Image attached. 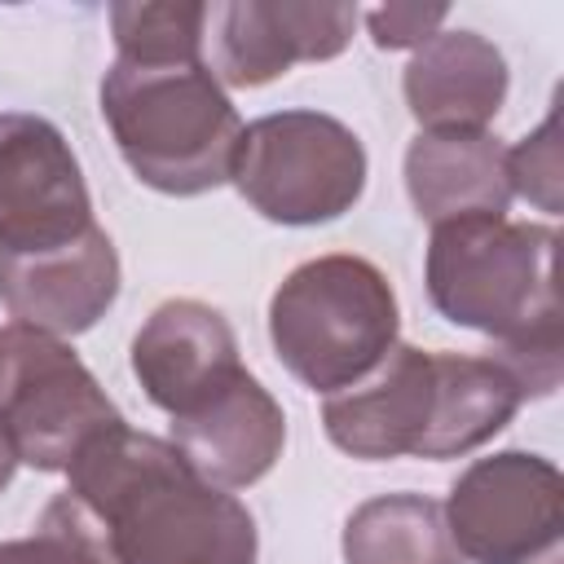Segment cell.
Here are the masks:
<instances>
[{
	"label": "cell",
	"instance_id": "obj_9",
	"mask_svg": "<svg viewBox=\"0 0 564 564\" xmlns=\"http://www.w3.org/2000/svg\"><path fill=\"white\" fill-rule=\"evenodd\" d=\"M357 4L225 0L207 4L203 62L220 88H260L295 62H330L348 48Z\"/></svg>",
	"mask_w": 564,
	"mask_h": 564
},
{
	"label": "cell",
	"instance_id": "obj_14",
	"mask_svg": "<svg viewBox=\"0 0 564 564\" xmlns=\"http://www.w3.org/2000/svg\"><path fill=\"white\" fill-rule=\"evenodd\" d=\"M507 57L480 31H436L401 75L419 132H485L507 101Z\"/></svg>",
	"mask_w": 564,
	"mask_h": 564
},
{
	"label": "cell",
	"instance_id": "obj_8",
	"mask_svg": "<svg viewBox=\"0 0 564 564\" xmlns=\"http://www.w3.org/2000/svg\"><path fill=\"white\" fill-rule=\"evenodd\" d=\"M93 198L57 123L26 110L0 115V256L31 260L93 234Z\"/></svg>",
	"mask_w": 564,
	"mask_h": 564
},
{
	"label": "cell",
	"instance_id": "obj_5",
	"mask_svg": "<svg viewBox=\"0 0 564 564\" xmlns=\"http://www.w3.org/2000/svg\"><path fill=\"white\" fill-rule=\"evenodd\" d=\"M229 181L273 225H326L366 189L361 137L322 110H278L242 128Z\"/></svg>",
	"mask_w": 564,
	"mask_h": 564
},
{
	"label": "cell",
	"instance_id": "obj_15",
	"mask_svg": "<svg viewBox=\"0 0 564 564\" xmlns=\"http://www.w3.org/2000/svg\"><path fill=\"white\" fill-rule=\"evenodd\" d=\"M405 194L427 225L458 216H507V145L485 132H419L405 150Z\"/></svg>",
	"mask_w": 564,
	"mask_h": 564
},
{
	"label": "cell",
	"instance_id": "obj_19",
	"mask_svg": "<svg viewBox=\"0 0 564 564\" xmlns=\"http://www.w3.org/2000/svg\"><path fill=\"white\" fill-rule=\"evenodd\" d=\"M0 564H110V555L101 551V542L93 538V529L75 511V502L66 494H57L44 507L40 529L31 538L0 542Z\"/></svg>",
	"mask_w": 564,
	"mask_h": 564
},
{
	"label": "cell",
	"instance_id": "obj_16",
	"mask_svg": "<svg viewBox=\"0 0 564 564\" xmlns=\"http://www.w3.org/2000/svg\"><path fill=\"white\" fill-rule=\"evenodd\" d=\"M524 388L489 352H432V423L419 458H463L494 441L516 410Z\"/></svg>",
	"mask_w": 564,
	"mask_h": 564
},
{
	"label": "cell",
	"instance_id": "obj_13",
	"mask_svg": "<svg viewBox=\"0 0 564 564\" xmlns=\"http://www.w3.org/2000/svg\"><path fill=\"white\" fill-rule=\"evenodd\" d=\"M119 300V256L110 234L97 225L75 247L4 260L0 256V304L13 322L48 330L57 339L93 330Z\"/></svg>",
	"mask_w": 564,
	"mask_h": 564
},
{
	"label": "cell",
	"instance_id": "obj_3",
	"mask_svg": "<svg viewBox=\"0 0 564 564\" xmlns=\"http://www.w3.org/2000/svg\"><path fill=\"white\" fill-rule=\"evenodd\" d=\"M560 234L533 220L458 216L432 225L423 282L432 308L498 344L564 335L555 291Z\"/></svg>",
	"mask_w": 564,
	"mask_h": 564
},
{
	"label": "cell",
	"instance_id": "obj_12",
	"mask_svg": "<svg viewBox=\"0 0 564 564\" xmlns=\"http://www.w3.org/2000/svg\"><path fill=\"white\" fill-rule=\"evenodd\" d=\"M172 445L207 485L247 489L282 458L286 414L251 370H238L225 388L172 419Z\"/></svg>",
	"mask_w": 564,
	"mask_h": 564
},
{
	"label": "cell",
	"instance_id": "obj_10",
	"mask_svg": "<svg viewBox=\"0 0 564 564\" xmlns=\"http://www.w3.org/2000/svg\"><path fill=\"white\" fill-rule=\"evenodd\" d=\"M432 423V352L414 344H392L383 361L322 405V427L335 449L388 463L419 458Z\"/></svg>",
	"mask_w": 564,
	"mask_h": 564
},
{
	"label": "cell",
	"instance_id": "obj_20",
	"mask_svg": "<svg viewBox=\"0 0 564 564\" xmlns=\"http://www.w3.org/2000/svg\"><path fill=\"white\" fill-rule=\"evenodd\" d=\"M507 181L511 194L529 198L542 212H560V123L555 115L542 119L538 132H529L516 150H507Z\"/></svg>",
	"mask_w": 564,
	"mask_h": 564
},
{
	"label": "cell",
	"instance_id": "obj_1",
	"mask_svg": "<svg viewBox=\"0 0 564 564\" xmlns=\"http://www.w3.org/2000/svg\"><path fill=\"white\" fill-rule=\"evenodd\" d=\"M66 498L110 564H256L260 555L251 511L207 485L172 441L128 423L70 463Z\"/></svg>",
	"mask_w": 564,
	"mask_h": 564
},
{
	"label": "cell",
	"instance_id": "obj_6",
	"mask_svg": "<svg viewBox=\"0 0 564 564\" xmlns=\"http://www.w3.org/2000/svg\"><path fill=\"white\" fill-rule=\"evenodd\" d=\"M119 423V405L66 339L22 322L0 326V436L18 463L70 471V463Z\"/></svg>",
	"mask_w": 564,
	"mask_h": 564
},
{
	"label": "cell",
	"instance_id": "obj_21",
	"mask_svg": "<svg viewBox=\"0 0 564 564\" xmlns=\"http://www.w3.org/2000/svg\"><path fill=\"white\" fill-rule=\"evenodd\" d=\"M449 18L445 4H383V9H370L366 13V26H370V40L379 48H419L427 44L441 22Z\"/></svg>",
	"mask_w": 564,
	"mask_h": 564
},
{
	"label": "cell",
	"instance_id": "obj_2",
	"mask_svg": "<svg viewBox=\"0 0 564 564\" xmlns=\"http://www.w3.org/2000/svg\"><path fill=\"white\" fill-rule=\"evenodd\" d=\"M101 119L132 176L159 194L194 198L234 172L242 119L203 57H115L101 75Z\"/></svg>",
	"mask_w": 564,
	"mask_h": 564
},
{
	"label": "cell",
	"instance_id": "obj_11",
	"mask_svg": "<svg viewBox=\"0 0 564 564\" xmlns=\"http://www.w3.org/2000/svg\"><path fill=\"white\" fill-rule=\"evenodd\" d=\"M238 370V335L203 300H163L132 335V375L167 419L225 388Z\"/></svg>",
	"mask_w": 564,
	"mask_h": 564
},
{
	"label": "cell",
	"instance_id": "obj_18",
	"mask_svg": "<svg viewBox=\"0 0 564 564\" xmlns=\"http://www.w3.org/2000/svg\"><path fill=\"white\" fill-rule=\"evenodd\" d=\"M203 0H159V4H110L115 57L163 62V57H203Z\"/></svg>",
	"mask_w": 564,
	"mask_h": 564
},
{
	"label": "cell",
	"instance_id": "obj_17",
	"mask_svg": "<svg viewBox=\"0 0 564 564\" xmlns=\"http://www.w3.org/2000/svg\"><path fill=\"white\" fill-rule=\"evenodd\" d=\"M344 564H463L449 542L445 511L427 494L366 498L339 538Z\"/></svg>",
	"mask_w": 564,
	"mask_h": 564
},
{
	"label": "cell",
	"instance_id": "obj_7",
	"mask_svg": "<svg viewBox=\"0 0 564 564\" xmlns=\"http://www.w3.org/2000/svg\"><path fill=\"white\" fill-rule=\"evenodd\" d=\"M449 542L471 564H538L564 529V476L529 449L476 458L441 502Z\"/></svg>",
	"mask_w": 564,
	"mask_h": 564
},
{
	"label": "cell",
	"instance_id": "obj_22",
	"mask_svg": "<svg viewBox=\"0 0 564 564\" xmlns=\"http://www.w3.org/2000/svg\"><path fill=\"white\" fill-rule=\"evenodd\" d=\"M13 471H18V458H13V449H9V441L0 436V489H9V480H13Z\"/></svg>",
	"mask_w": 564,
	"mask_h": 564
},
{
	"label": "cell",
	"instance_id": "obj_4",
	"mask_svg": "<svg viewBox=\"0 0 564 564\" xmlns=\"http://www.w3.org/2000/svg\"><path fill=\"white\" fill-rule=\"evenodd\" d=\"M401 308L379 264L361 256H317L295 264L269 300L278 361L313 392H344L397 344Z\"/></svg>",
	"mask_w": 564,
	"mask_h": 564
}]
</instances>
